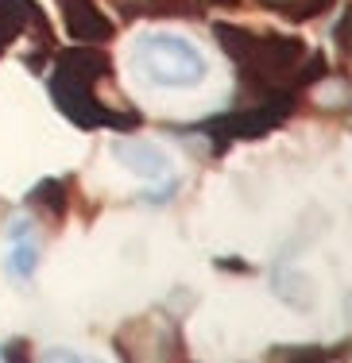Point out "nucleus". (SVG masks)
<instances>
[{"mask_svg":"<svg viewBox=\"0 0 352 363\" xmlns=\"http://www.w3.org/2000/svg\"><path fill=\"white\" fill-rule=\"evenodd\" d=\"M113 62L101 47H74L58 55L50 74V97L78 128H136L140 112H132L124 97H109Z\"/></svg>","mask_w":352,"mask_h":363,"instance_id":"obj_1","label":"nucleus"},{"mask_svg":"<svg viewBox=\"0 0 352 363\" xmlns=\"http://www.w3.org/2000/svg\"><path fill=\"white\" fill-rule=\"evenodd\" d=\"M221 47L233 62L244 70L252 82H263L268 89H282L287 77H302L306 43L295 35H260V31H244L233 23H213Z\"/></svg>","mask_w":352,"mask_h":363,"instance_id":"obj_2","label":"nucleus"},{"mask_svg":"<svg viewBox=\"0 0 352 363\" xmlns=\"http://www.w3.org/2000/svg\"><path fill=\"white\" fill-rule=\"evenodd\" d=\"M132 66L140 77H148L159 89H194L205 77V58L190 39L182 35H143L132 50Z\"/></svg>","mask_w":352,"mask_h":363,"instance_id":"obj_3","label":"nucleus"},{"mask_svg":"<svg viewBox=\"0 0 352 363\" xmlns=\"http://www.w3.org/2000/svg\"><path fill=\"white\" fill-rule=\"evenodd\" d=\"M116 352L124 356V363H178L182 333L167 313H143L116 333Z\"/></svg>","mask_w":352,"mask_h":363,"instance_id":"obj_4","label":"nucleus"},{"mask_svg":"<svg viewBox=\"0 0 352 363\" xmlns=\"http://www.w3.org/2000/svg\"><path fill=\"white\" fill-rule=\"evenodd\" d=\"M290 108H295V93H287V89H268V97H263L260 105L233 108V112H225V116H217V120H205L202 132H209L213 140H221V143L255 140V135L271 132L275 124H282V120L290 116Z\"/></svg>","mask_w":352,"mask_h":363,"instance_id":"obj_5","label":"nucleus"},{"mask_svg":"<svg viewBox=\"0 0 352 363\" xmlns=\"http://www.w3.org/2000/svg\"><path fill=\"white\" fill-rule=\"evenodd\" d=\"M62 16H66V31H70L78 43H109L113 39V20L97 8V0H62Z\"/></svg>","mask_w":352,"mask_h":363,"instance_id":"obj_6","label":"nucleus"},{"mask_svg":"<svg viewBox=\"0 0 352 363\" xmlns=\"http://www.w3.org/2000/svg\"><path fill=\"white\" fill-rule=\"evenodd\" d=\"M113 155L140 178L159 182L170 174V155L151 140H113Z\"/></svg>","mask_w":352,"mask_h":363,"instance_id":"obj_7","label":"nucleus"},{"mask_svg":"<svg viewBox=\"0 0 352 363\" xmlns=\"http://www.w3.org/2000/svg\"><path fill=\"white\" fill-rule=\"evenodd\" d=\"M28 209L35 213V217H43L47 224H62V217H66V182L43 178L28 194Z\"/></svg>","mask_w":352,"mask_h":363,"instance_id":"obj_8","label":"nucleus"},{"mask_svg":"<svg viewBox=\"0 0 352 363\" xmlns=\"http://www.w3.org/2000/svg\"><path fill=\"white\" fill-rule=\"evenodd\" d=\"M39 263V244L31 240V224H12V255H8V274L12 279H31Z\"/></svg>","mask_w":352,"mask_h":363,"instance_id":"obj_9","label":"nucleus"},{"mask_svg":"<svg viewBox=\"0 0 352 363\" xmlns=\"http://www.w3.org/2000/svg\"><path fill=\"white\" fill-rule=\"evenodd\" d=\"M268 363H325L321 348H306V344H282L268 352Z\"/></svg>","mask_w":352,"mask_h":363,"instance_id":"obj_10","label":"nucleus"},{"mask_svg":"<svg viewBox=\"0 0 352 363\" xmlns=\"http://www.w3.org/2000/svg\"><path fill=\"white\" fill-rule=\"evenodd\" d=\"M39 363H97V359H85V356H78V352H70V348H47L39 356Z\"/></svg>","mask_w":352,"mask_h":363,"instance_id":"obj_11","label":"nucleus"},{"mask_svg":"<svg viewBox=\"0 0 352 363\" xmlns=\"http://www.w3.org/2000/svg\"><path fill=\"white\" fill-rule=\"evenodd\" d=\"M4 363H28V344L23 340H12L4 348Z\"/></svg>","mask_w":352,"mask_h":363,"instance_id":"obj_12","label":"nucleus"},{"mask_svg":"<svg viewBox=\"0 0 352 363\" xmlns=\"http://www.w3.org/2000/svg\"><path fill=\"white\" fill-rule=\"evenodd\" d=\"M8 43H12V39H4V35H0V50H4V47H8Z\"/></svg>","mask_w":352,"mask_h":363,"instance_id":"obj_13","label":"nucleus"},{"mask_svg":"<svg viewBox=\"0 0 352 363\" xmlns=\"http://www.w3.org/2000/svg\"><path fill=\"white\" fill-rule=\"evenodd\" d=\"M275 4H290V0H275Z\"/></svg>","mask_w":352,"mask_h":363,"instance_id":"obj_14","label":"nucleus"}]
</instances>
